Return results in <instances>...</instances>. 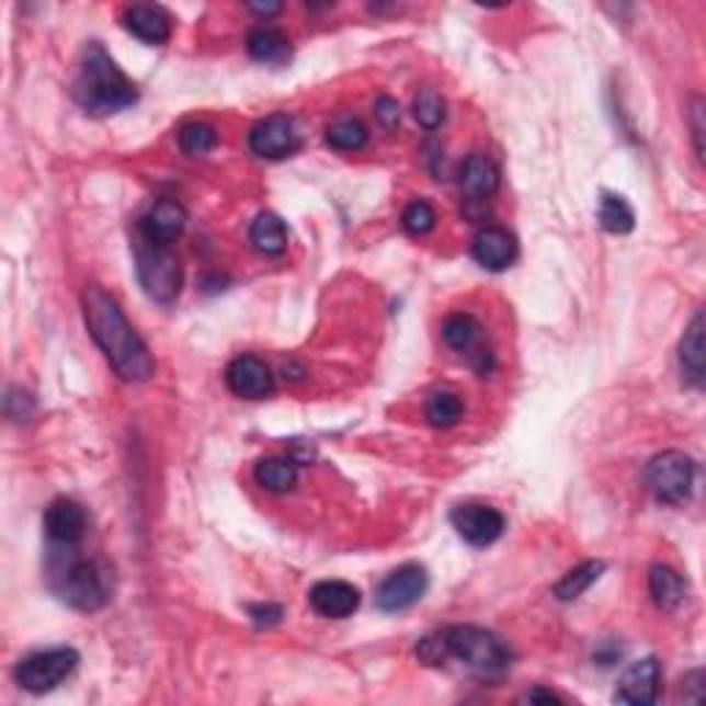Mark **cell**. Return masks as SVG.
<instances>
[{
  "label": "cell",
  "instance_id": "obj_1",
  "mask_svg": "<svg viewBox=\"0 0 706 706\" xmlns=\"http://www.w3.org/2000/svg\"><path fill=\"white\" fill-rule=\"evenodd\" d=\"M83 318L86 329L98 342L109 365L114 367L122 382H149L155 373V360L147 342L127 323L119 301L100 285H89L83 291Z\"/></svg>",
  "mask_w": 706,
  "mask_h": 706
},
{
  "label": "cell",
  "instance_id": "obj_2",
  "mask_svg": "<svg viewBox=\"0 0 706 706\" xmlns=\"http://www.w3.org/2000/svg\"><path fill=\"white\" fill-rule=\"evenodd\" d=\"M417 657L425 665H447V660H456L483 682H497L511 668V649L494 633L480 627H447L439 635L422 638Z\"/></svg>",
  "mask_w": 706,
  "mask_h": 706
},
{
  "label": "cell",
  "instance_id": "obj_3",
  "mask_svg": "<svg viewBox=\"0 0 706 706\" xmlns=\"http://www.w3.org/2000/svg\"><path fill=\"white\" fill-rule=\"evenodd\" d=\"M72 92L80 109L94 116L119 114L138 100L133 80L100 45H89V50L83 53Z\"/></svg>",
  "mask_w": 706,
  "mask_h": 706
},
{
  "label": "cell",
  "instance_id": "obj_4",
  "mask_svg": "<svg viewBox=\"0 0 706 706\" xmlns=\"http://www.w3.org/2000/svg\"><path fill=\"white\" fill-rule=\"evenodd\" d=\"M136 271L144 293L158 304H171L183 287V269L174 251L163 243L141 238L136 243Z\"/></svg>",
  "mask_w": 706,
  "mask_h": 706
},
{
  "label": "cell",
  "instance_id": "obj_5",
  "mask_svg": "<svg viewBox=\"0 0 706 706\" xmlns=\"http://www.w3.org/2000/svg\"><path fill=\"white\" fill-rule=\"evenodd\" d=\"M58 596L75 610L94 613L111 599V577L98 560H72L58 582Z\"/></svg>",
  "mask_w": 706,
  "mask_h": 706
},
{
  "label": "cell",
  "instance_id": "obj_6",
  "mask_svg": "<svg viewBox=\"0 0 706 706\" xmlns=\"http://www.w3.org/2000/svg\"><path fill=\"white\" fill-rule=\"evenodd\" d=\"M646 483L654 497L668 505H679L693 494L695 462L682 451H665L654 456L646 467Z\"/></svg>",
  "mask_w": 706,
  "mask_h": 706
},
{
  "label": "cell",
  "instance_id": "obj_7",
  "mask_svg": "<svg viewBox=\"0 0 706 706\" xmlns=\"http://www.w3.org/2000/svg\"><path fill=\"white\" fill-rule=\"evenodd\" d=\"M80 657L75 649H50V651H36V654L20 660V665L14 668V679L25 693H50L56 690L64 679L72 676V671L78 668Z\"/></svg>",
  "mask_w": 706,
  "mask_h": 706
},
{
  "label": "cell",
  "instance_id": "obj_8",
  "mask_svg": "<svg viewBox=\"0 0 706 706\" xmlns=\"http://www.w3.org/2000/svg\"><path fill=\"white\" fill-rule=\"evenodd\" d=\"M301 147V136L296 130V122L291 116L274 114L269 119L257 122L254 130L249 133V149L257 158L282 160L291 158Z\"/></svg>",
  "mask_w": 706,
  "mask_h": 706
},
{
  "label": "cell",
  "instance_id": "obj_9",
  "mask_svg": "<svg viewBox=\"0 0 706 706\" xmlns=\"http://www.w3.org/2000/svg\"><path fill=\"white\" fill-rule=\"evenodd\" d=\"M425 591L428 571L417 563L400 566L398 571H392V574L382 582V588H378L376 593V604L384 613H400V610H409L411 604L420 602Z\"/></svg>",
  "mask_w": 706,
  "mask_h": 706
},
{
  "label": "cell",
  "instance_id": "obj_10",
  "mask_svg": "<svg viewBox=\"0 0 706 706\" xmlns=\"http://www.w3.org/2000/svg\"><path fill=\"white\" fill-rule=\"evenodd\" d=\"M442 337L453 351L464 353L478 373H486L491 367V351L483 345V326L472 315H451L442 326Z\"/></svg>",
  "mask_w": 706,
  "mask_h": 706
},
{
  "label": "cell",
  "instance_id": "obj_11",
  "mask_svg": "<svg viewBox=\"0 0 706 706\" xmlns=\"http://www.w3.org/2000/svg\"><path fill=\"white\" fill-rule=\"evenodd\" d=\"M453 527L458 530V536L472 547H489L505 530V519L500 511L489 505H458L451 513Z\"/></svg>",
  "mask_w": 706,
  "mask_h": 706
},
{
  "label": "cell",
  "instance_id": "obj_12",
  "mask_svg": "<svg viewBox=\"0 0 706 706\" xmlns=\"http://www.w3.org/2000/svg\"><path fill=\"white\" fill-rule=\"evenodd\" d=\"M224 378H227V387L238 398L246 400H262L274 392V373H271V367L265 362L251 356V353L229 362L227 376Z\"/></svg>",
  "mask_w": 706,
  "mask_h": 706
},
{
  "label": "cell",
  "instance_id": "obj_13",
  "mask_svg": "<svg viewBox=\"0 0 706 706\" xmlns=\"http://www.w3.org/2000/svg\"><path fill=\"white\" fill-rule=\"evenodd\" d=\"M660 682H662V668L654 657H646V660L635 662V665L627 668V673L618 682V690H615V701L618 704H633V706H649L654 704L657 695H660Z\"/></svg>",
  "mask_w": 706,
  "mask_h": 706
},
{
  "label": "cell",
  "instance_id": "obj_14",
  "mask_svg": "<svg viewBox=\"0 0 706 706\" xmlns=\"http://www.w3.org/2000/svg\"><path fill=\"white\" fill-rule=\"evenodd\" d=\"M45 530L47 538L61 547H75L86 533V513L75 500L58 497L45 511Z\"/></svg>",
  "mask_w": 706,
  "mask_h": 706
},
{
  "label": "cell",
  "instance_id": "obj_15",
  "mask_svg": "<svg viewBox=\"0 0 706 706\" xmlns=\"http://www.w3.org/2000/svg\"><path fill=\"white\" fill-rule=\"evenodd\" d=\"M360 591L345 580H323L309 591V604L323 618H348L360 610Z\"/></svg>",
  "mask_w": 706,
  "mask_h": 706
},
{
  "label": "cell",
  "instance_id": "obj_16",
  "mask_svg": "<svg viewBox=\"0 0 706 706\" xmlns=\"http://www.w3.org/2000/svg\"><path fill=\"white\" fill-rule=\"evenodd\" d=\"M516 254V238L502 227L480 229L472 240V257L478 260V265H483L489 271H505L508 265H513Z\"/></svg>",
  "mask_w": 706,
  "mask_h": 706
},
{
  "label": "cell",
  "instance_id": "obj_17",
  "mask_svg": "<svg viewBox=\"0 0 706 706\" xmlns=\"http://www.w3.org/2000/svg\"><path fill=\"white\" fill-rule=\"evenodd\" d=\"M185 229V210L183 205H176L174 200L155 202L141 218V238L152 240V243H174Z\"/></svg>",
  "mask_w": 706,
  "mask_h": 706
},
{
  "label": "cell",
  "instance_id": "obj_18",
  "mask_svg": "<svg viewBox=\"0 0 706 706\" xmlns=\"http://www.w3.org/2000/svg\"><path fill=\"white\" fill-rule=\"evenodd\" d=\"M497 189H500V169L494 160L483 152L469 155L462 169V191L469 196V202L489 200Z\"/></svg>",
  "mask_w": 706,
  "mask_h": 706
},
{
  "label": "cell",
  "instance_id": "obj_19",
  "mask_svg": "<svg viewBox=\"0 0 706 706\" xmlns=\"http://www.w3.org/2000/svg\"><path fill=\"white\" fill-rule=\"evenodd\" d=\"M122 25L147 45H163L171 36V20L160 7H130L122 14Z\"/></svg>",
  "mask_w": 706,
  "mask_h": 706
},
{
  "label": "cell",
  "instance_id": "obj_20",
  "mask_svg": "<svg viewBox=\"0 0 706 706\" xmlns=\"http://www.w3.org/2000/svg\"><path fill=\"white\" fill-rule=\"evenodd\" d=\"M679 365H682V376L690 387H704V315L701 312L695 315L679 342Z\"/></svg>",
  "mask_w": 706,
  "mask_h": 706
},
{
  "label": "cell",
  "instance_id": "obj_21",
  "mask_svg": "<svg viewBox=\"0 0 706 706\" xmlns=\"http://www.w3.org/2000/svg\"><path fill=\"white\" fill-rule=\"evenodd\" d=\"M649 591H651V599H654L657 607L668 610V613H671V610H676L679 604L687 599V585H684L682 574L665 563L651 566Z\"/></svg>",
  "mask_w": 706,
  "mask_h": 706
},
{
  "label": "cell",
  "instance_id": "obj_22",
  "mask_svg": "<svg viewBox=\"0 0 706 706\" xmlns=\"http://www.w3.org/2000/svg\"><path fill=\"white\" fill-rule=\"evenodd\" d=\"M249 56L260 64H285L291 58V42L282 31L269 29V25H260L249 34Z\"/></svg>",
  "mask_w": 706,
  "mask_h": 706
},
{
  "label": "cell",
  "instance_id": "obj_23",
  "mask_svg": "<svg viewBox=\"0 0 706 706\" xmlns=\"http://www.w3.org/2000/svg\"><path fill=\"white\" fill-rule=\"evenodd\" d=\"M249 238L251 246L265 257H276L287 249L285 221L280 216H274V213H260L254 218V224H251Z\"/></svg>",
  "mask_w": 706,
  "mask_h": 706
},
{
  "label": "cell",
  "instance_id": "obj_24",
  "mask_svg": "<svg viewBox=\"0 0 706 706\" xmlns=\"http://www.w3.org/2000/svg\"><path fill=\"white\" fill-rule=\"evenodd\" d=\"M254 478L257 483L262 486L265 491H274V494H282V491H291L298 480V469L291 458H262L260 464L254 467Z\"/></svg>",
  "mask_w": 706,
  "mask_h": 706
},
{
  "label": "cell",
  "instance_id": "obj_25",
  "mask_svg": "<svg viewBox=\"0 0 706 706\" xmlns=\"http://www.w3.org/2000/svg\"><path fill=\"white\" fill-rule=\"evenodd\" d=\"M599 224L610 235H627L635 229V210L618 194H602L599 200Z\"/></svg>",
  "mask_w": 706,
  "mask_h": 706
},
{
  "label": "cell",
  "instance_id": "obj_26",
  "mask_svg": "<svg viewBox=\"0 0 706 706\" xmlns=\"http://www.w3.org/2000/svg\"><path fill=\"white\" fill-rule=\"evenodd\" d=\"M602 571H604L602 560H588V563L577 566V569H571L569 574L555 585V596H558L560 602H571V599L582 596V593H585L588 588L602 577Z\"/></svg>",
  "mask_w": 706,
  "mask_h": 706
},
{
  "label": "cell",
  "instance_id": "obj_27",
  "mask_svg": "<svg viewBox=\"0 0 706 706\" xmlns=\"http://www.w3.org/2000/svg\"><path fill=\"white\" fill-rule=\"evenodd\" d=\"M425 417L433 428H453L464 417V403L456 392H433L425 406Z\"/></svg>",
  "mask_w": 706,
  "mask_h": 706
},
{
  "label": "cell",
  "instance_id": "obj_28",
  "mask_svg": "<svg viewBox=\"0 0 706 706\" xmlns=\"http://www.w3.org/2000/svg\"><path fill=\"white\" fill-rule=\"evenodd\" d=\"M367 136L371 133H367V127L360 119H340L326 130L329 147L340 149V152H356V149L365 147Z\"/></svg>",
  "mask_w": 706,
  "mask_h": 706
},
{
  "label": "cell",
  "instance_id": "obj_29",
  "mask_svg": "<svg viewBox=\"0 0 706 706\" xmlns=\"http://www.w3.org/2000/svg\"><path fill=\"white\" fill-rule=\"evenodd\" d=\"M218 144V133L213 130L210 125H205V122H191V125H185L183 130H180V149H183L185 155H191V158H202V155H207L210 149H216Z\"/></svg>",
  "mask_w": 706,
  "mask_h": 706
},
{
  "label": "cell",
  "instance_id": "obj_30",
  "mask_svg": "<svg viewBox=\"0 0 706 706\" xmlns=\"http://www.w3.org/2000/svg\"><path fill=\"white\" fill-rule=\"evenodd\" d=\"M445 100L436 89H420V94L414 98V119L420 122L425 130H436L445 122Z\"/></svg>",
  "mask_w": 706,
  "mask_h": 706
},
{
  "label": "cell",
  "instance_id": "obj_31",
  "mask_svg": "<svg viewBox=\"0 0 706 706\" xmlns=\"http://www.w3.org/2000/svg\"><path fill=\"white\" fill-rule=\"evenodd\" d=\"M433 227H436V213H433V207L428 202L417 200L403 210V229L409 235L420 238V235L431 232Z\"/></svg>",
  "mask_w": 706,
  "mask_h": 706
},
{
  "label": "cell",
  "instance_id": "obj_32",
  "mask_svg": "<svg viewBox=\"0 0 706 706\" xmlns=\"http://www.w3.org/2000/svg\"><path fill=\"white\" fill-rule=\"evenodd\" d=\"M376 116H378V122H382L384 125V130H398V125H400V109H398V103H395L392 98H382L376 103Z\"/></svg>",
  "mask_w": 706,
  "mask_h": 706
},
{
  "label": "cell",
  "instance_id": "obj_33",
  "mask_svg": "<svg viewBox=\"0 0 706 706\" xmlns=\"http://www.w3.org/2000/svg\"><path fill=\"white\" fill-rule=\"evenodd\" d=\"M249 613L257 627H274L282 618V607L276 604H257V607H249Z\"/></svg>",
  "mask_w": 706,
  "mask_h": 706
},
{
  "label": "cell",
  "instance_id": "obj_34",
  "mask_svg": "<svg viewBox=\"0 0 706 706\" xmlns=\"http://www.w3.org/2000/svg\"><path fill=\"white\" fill-rule=\"evenodd\" d=\"M693 136H695V152H704V147H701V136H704V100L695 98L693 100Z\"/></svg>",
  "mask_w": 706,
  "mask_h": 706
},
{
  "label": "cell",
  "instance_id": "obj_35",
  "mask_svg": "<svg viewBox=\"0 0 706 706\" xmlns=\"http://www.w3.org/2000/svg\"><path fill=\"white\" fill-rule=\"evenodd\" d=\"M522 701H527V704H560V695H555L553 690H544V687H536L530 690V693L522 695Z\"/></svg>",
  "mask_w": 706,
  "mask_h": 706
},
{
  "label": "cell",
  "instance_id": "obj_36",
  "mask_svg": "<svg viewBox=\"0 0 706 706\" xmlns=\"http://www.w3.org/2000/svg\"><path fill=\"white\" fill-rule=\"evenodd\" d=\"M249 9L254 14H262V18H269V14H280L282 12L280 3H265V7H262V3H251Z\"/></svg>",
  "mask_w": 706,
  "mask_h": 706
}]
</instances>
